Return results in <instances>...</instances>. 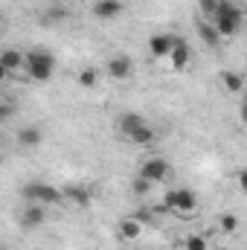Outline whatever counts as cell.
<instances>
[{
    "mask_svg": "<svg viewBox=\"0 0 247 250\" xmlns=\"http://www.w3.org/2000/svg\"><path fill=\"white\" fill-rule=\"evenodd\" d=\"M242 21H245V12H242V6H239L236 0H218L215 15L209 18V23L215 26V32H218L221 38H233V35H239Z\"/></svg>",
    "mask_w": 247,
    "mask_h": 250,
    "instance_id": "cell-1",
    "label": "cell"
},
{
    "mask_svg": "<svg viewBox=\"0 0 247 250\" xmlns=\"http://www.w3.org/2000/svg\"><path fill=\"white\" fill-rule=\"evenodd\" d=\"M23 56H26L23 70H26V76H29L32 82H50V76H53V70H56V56H53L50 50L35 47V50H29V53H23Z\"/></svg>",
    "mask_w": 247,
    "mask_h": 250,
    "instance_id": "cell-2",
    "label": "cell"
},
{
    "mask_svg": "<svg viewBox=\"0 0 247 250\" xmlns=\"http://www.w3.org/2000/svg\"><path fill=\"white\" fill-rule=\"evenodd\" d=\"M21 198L23 201H32V204H44V207H50V204H62V189L53 187V184H44V181H32V184H26V187L21 189Z\"/></svg>",
    "mask_w": 247,
    "mask_h": 250,
    "instance_id": "cell-3",
    "label": "cell"
},
{
    "mask_svg": "<svg viewBox=\"0 0 247 250\" xmlns=\"http://www.w3.org/2000/svg\"><path fill=\"white\" fill-rule=\"evenodd\" d=\"M137 178H143V181H148V184L157 187V184H163V181L172 178V166H169V160H163V157H148V160L140 163Z\"/></svg>",
    "mask_w": 247,
    "mask_h": 250,
    "instance_id": "cell-4",
    "label": "cell"
},
{
    "mask_svg": "<svg viewBox=\"0 0 247 250\" xmlns=\"http://www.w3.org/2000/svg\"><path fill=\"white\" fill-rule=\"evenodd\" d=\"M163 201H166V209H172V212H181V215L195 212V207H198V195H195L192 189H186V187L169 189V192L163 195Z\"/></svg>",
    "mask_w": 247,
    "mask_h": 250,
    "instance_id": "cell-5",
    "label": "cell"
},
{
    "mask_svg": "<svg viewBox=\"0 0 247 250\" xmlns=\"http://www.w3.org/2000/svg\"><path fill=\"white\" fill-rule=\"evenodd\" d=\"M44 221H47V207L26 201V207H23L21 215H18V224H21L23 230H35V227H41Z\"/></svg>",
    "mask_w": 247,
    "mask_h": 250,
    "instance_id": "cell-6",
    "label": "cell"
},
{
    "mask_svg": "<svg viewBox=\"0 0 247 250\" xmlns=\"http://www.w3.org/2000/svg\"><path fill=\"white\" fill-rule=\"evenodd\" d=\"M105 70H108V76H111V79L125 82V79H131V76H134V62H131V56H125V53H114V56L105 62Z\"/></svg>",
    "mask_w": 247,
    "mask_h": 250,
    "instance_id": "cell-7",
    "label": "cell"
},
{
    "mask_svg": "<svg viewBox=\"0 0 247 250\" xmlns=\"http://www.w3.org/2000/svg\"><path fill=\"white\" fill-rule=\"evenodd\" d=\"M123 140L134 143V146H151V143L157 140V131H154V125L148 123V120H143V123L137 125V128H131V131L125 134Z\"/></svg>",
    "mask_w": 247,
    "mask_h": 250,
    "instance_id": "cell-8",
    "label": "cell"
},
{
    "mask_svg": "<svg viewBox=\"0 0 247 250\" xmlns=\"http://www.w3.org/2000/svg\"><path fill=\"white\" fill-rule=\"evenodd\" d=\"M123 0H93V6H90L93 18H99V21H114L123 15Z\"/></svg>",
    "mask_w": 247,
    "mask_h": 250,
    "instance_id": "cell-9",
    "label": "cell"
},
{
    "mask_svg": "<svg viewBox=\"0 0 247 250\" xmlns=\"http://www.w3.org/2000/svg\"><path fill=\"white\" fill-rule=\"evenodd\" d=\"M175 38H178V35H169V32L151 35V38H148V53H151L154 59H166V56L172 53V47H175Z\"/></svg>",
    "mask_w": 247,
    "mask_h": 250,
    "instance_id": "cell-10",
    "label": "cell"
},
{
    "mask_svg": "<svg viewBox=\"0 0 247 250\" xmlns=\"http://www.w3.org/2000/svg\"><path fill=\"white\" fill-rule=\"evenodd\" d=\"M117 236H120V242H137V239L143 236V221H140L137 215H125V218H120Z\"/></svg>",
    "mask_w": 247,
    "mask_h": 250,
    "instance_id": "cell-11",
    "label": "cell"
},
{
    "mask_svg": "<svg viewBox=\"0 0 247 250\" xmlns=\"http://www.w3.org/2000/svg\"><path fill=\"white\" fill-rule=\"evenodd\" d=\"M44 143V131L38 125H23L18 128V146L21 148H38Z\"/></svg>",
    "mask_w": 247,
    "mask_h": 250,
    "instance_id": "cell-12",
    "label": "cell"
},
{
    "mask_svg": "<svg viewBox=\"0 0 247 250\" xmlns=\"http://www.w3.org/2000/svg\"><path fill=\"white\" fill-rule=\"evenodd\" d=\"M23 64H26V56L21 53V50H15V47H9V50H0V67L12 76V73H18V70H23Z\"/></svg>",
    "mask_w": 247,
    "mask_h": 250,
    "instance_id": "cell-13",
    "label": "cell"
},
{
    "mask_svg": "<svg viewBox=\"0 0 247 250\" xmlns=\"http://www.w3.org/2000/svg\"><path fill=\"white\" fill-rule=\"evenodd\" d=\"M169 64H172V70H184L189 59H192V50H189V44H186L184 38H175V47H172V53L166 56Z\"/></svg>",
    "mask_w": 247,
    "mask_h": 250,
    "instance_id": "cell-14",
    "label": "cell"
},
{
    "mask_svg": "<svg viewBox=\"0 0 247 250\" xmlns=\"http://www.w3.org/2000/svg\"><path fill=\"white\" fill-rule=\"evenodd\" d=\"M62 198L64 201H73L76 207H87L90 204V189L82 187V184H70V187L62 189Z\"/></svg>",
    "mask_w": 247,
    "mask_h": 250,
    "instance_id": "cell-15",
    "label": "cell"
},
{
    "mask_svg": "<svg viewBox=\"0 0 247 250\" xmlns=\"http://www.w3.org/2000/svg\"><path fill=\"white\" fill-rule=\"evenodd\" d=\"M218 79H221V87L230 90V93H242L245 90V76L239 70H221Z\"/></svg>",
    "mask_w": 247,
    "mask_h": 250,
    "instance_id": "cell-16",
    "label": "cell"
},
{
    "mask_svg": "<svg viewBox=\"0 0 247 250\" xmlns=\"http://www.w3.org/2000/svg\"><path fill=\"white\" fill-rule=\"evenodd\" d=\"M198 35H201V41H204L206 47H212V50L221 47V41H224V38L215 32V26H212L209 21H201V23H198Z\"/></svg>",
    "mask_w": 247,
    "mask_h": 250,
    "instance_id": "cell-17",
    "label": "cell"
},
{
    "mask_svg": "<svg viewBox=\"0 0 247 250\" xmlns=\"http://www.w3.org/2000/svg\"><path fill=\"white\" fill-rule=\"evenodd\" d=\"M73 12H70V6L67 3H50L47 9H44V21L47 23H59V21H67Z\"/></svg>",
    "mask_w": 247,
    "mask_h": 250,
    "instance_id": "cell-18",
    "label": "cell"
},
{
    "mask_svg": "<svg viewBox=\"0 0 247 250\" xmlns=\"http://www.w3.org/2000/svg\"><path fill=\"white\" fill-rule=\"evenodd\" d=\"M143 120H145V117H140V114H131V111L120 114V117H117V131H120V137H125L131 128H137Z\"/></svg>",
    "mask_w": 247,
    "mask_h": 250,
    "instance_id": "cell-19",
    "label": "cell"
},
{
    "mask_svg": "<svg viewBox=\"0 0 247 250\" xmlns=\"http://www.w3.org/2000/svg\"><path fill=\"white\" fill-rule=\"evenodd\" d=\"M96 82H99V70L96 67H84L79 73V84L82 87H96Z\"/></svg>",
    "mask_w": 247,
    "mask_h": 250,
    "instance_id": "cell-20",
    "label": "cell"
},
{
    "mask_svg": "<svg viewBox=\"0 0 247 250\" xmlns=\"http://www.w3.org/2000/svg\"><path fill=\"white\" fill-rule=\"evenodd\" d=\"M218 227H221L224 233H236V230H239V218H236L233 212H224V215L218 218Z\"/></svg>",
    "mask_w": 247,
    "mask_h": 250,
    "instance_id": "cell-21",
    "label": "cell"
},
{
    "mask_svg": "<svg viewBox=\"0 0 247 250\" xmlns=\"http://www.w3.org/2000/svg\"><path fill=\"white\" fill-rule=\"evenodd\" d=\"M148 192H154V184H148V181H143V178H134L131 181V195H148Z\"/></svg>",
    "mask_w": 247,
    "mask_h": 250,
    "instance_id": "cell-22",
    "label": "cell"
},
{
    "mask_svg": "<svg viewBox=\"0 0 247 250\" xmlns=\"http://www.w3.org/2000/svg\"><path fill=\"white\" fill-rule=\"evenodd\" d=\"M186 250H209V242H206V236H189L186 239Z\"/></svg>",
    "mask_w": 247,
    "mask_h": 250,
    "instance_id": "cell-23",
    "label": "cell"
},
{
    "mask_svg": "<svg viewBox=\"0 0 247 250\" xmlns=\"http://www.w3.org/2000/svg\"><path fill=\"white\" fill-rule=\"evenodd\" d=\"M198 9H201V15L212 18V15H215V9H218V0H198Z\"/></svg>",
    "mask_w": 247,
    "mask_h": 250,
    "instance_id": "cell-24",
    "label": "cell"
},
{
    "mask_svg": "<svg viewBox=\"0 0 247 250\" xmlns=\"http://www.w3.org/2000/svg\"><path fill=\"white\" fill-rule=\"evenodd\" d=\"M12 117H15V108L0 99V123H6V120H12Z\"/></svg>",
    "mask_w": 247,
    "mask_h": 250,
    "instance_id": "cell-25",
    "label": "cell"
},
{
    "mask_svg": "<svg viewBox=\"0 0 247 250\" xmlns=\"http://www.w3.org/2000/svg\"><path fill=\"white\" fill-rule=\"evenodd\" d=\"M6 79H9V73H6V70H3V67H0V84H3V82H6Z\"/></svg>",
    "mask_w": 247,
    "mask_h": 250,
    "instance_id": "cell-26",
    "label": "cell"
},
{
    "mask_svg": "<svg viewBox=\"0 0 247 250\" xmlns=\"http://www.w3.org/2000/svg\"><path fill=\"white\" fill-rule=\"evenodd\" d=\"M0 35H3V23H0Z\"/></svg>",
    "mask_w": 247,
    "mask_h": 250,
    "instance_id": "cell-27",
    "label": "cell"
},
{
    "mask_svg": "<svg viewBox=\"0 0 247 250\" xmlns=\"http://www.w3.org/2000/svg\"><path fill=\"white\" fill-rule=\"evenodd\" d=\"M0 143H3V131H0Z\"/></svg>",
    "mask_w": 247,
    "mask_h": 250,
    "instance_id": "cell-28",
    "label": "cell"
},
{
    "mask_svg": "<svg viewBox=\"0 0 247 250\" xmlns=\"http://www.w3.org/2000/svg\"><path fill=\"white\" fill-rule=\"evenodd\" d=\"M0 99H3V93H0Z\"/></svg>",
    "mask_w": 247,
    "mask_h": 250,
    "instance_id": "cell-29",
    "label": "cell"
},
{
    "mask_svg": "<svg viewBox=\"0 0 247 250\" xmlns=\"http://www.w3.org/2000/svg\"><path fill=\"white\" fill-rule=\"evenodd\" d=\"M134 250H137V248H134Z\"/></svg>",
    "mask_w": 247,
    "mask_h": 250,
    "instance_id": "cell-30",
    "label": "cell"
}]
</instances>
